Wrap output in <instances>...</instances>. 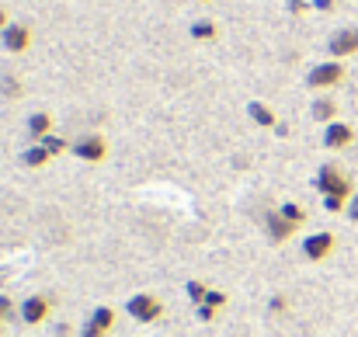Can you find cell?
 I'll return each instance as SVG.
<instances>
[{
  "mask_svg": "<svg viewBox=\"0 0 358 337\" xmlns=\"http://www.w3.org/2000/svg\"><path fill=\"white\" fill-rule=\"evenodd\" d=\"M125 313L136 324H160L164 320V299L153 296V292H136V296L125 299Z\"/></svg>",
  "mask_w": 358,
  "mask_h": 337,
  "instance_id": "7a4b0ae2",
  "label": "cell"
},
{
  "mask_svg": "<svg viewBox=\"0 0 358 337\" xmlns=\"http://www.w3.org/2000/svg\"><path fill=\"white\" fill-rule=\"evenodd\" d=\"M313 7H317V10H331V7H334V0H313Z\"/></svg>",
  "mask_w": 358,
  "mask_h": 337,
  "instance_id": "83f0119b",
  "label": "cell"
},
{
  "mask_svg": "<svg viewBox=\"0 0 358 337\" xmlns=\"http://www.w3.org/2000/svg\"><path fill=\"white\" fill-rule=\"evenodd\" d=\"M10 317H14V299L0 292V320H10Z\"/></svg>",
  "mask_w": 358,
  "mask_h": 337,
  "instance_id": "cb8c5ba5",
  "label": "cell"
},
{
  "mask_svg": "<svg viewBox=\"0 0 358 337\" xmlns=\"http://www.w3.org/2000/svg\"><path fill=\"white\" fill-rule=\"evenodd\" d=\"M313 188H317L324 199H331V195H338V199H355V185H352V178H348L338 164H320L317 174H313Z\"/></svg>",
  "mask_w": 358,
  "mask_h": 337,
  "instance_id": "6da1fadb",
  "label": "cell"
},
{
  "mask_svg": "<svg viewBox=\"0 0 358 337\" xmlns=\"http://www.w3.org/2000/svg\"><path fill=\"white\" fill-rule=\"evenodd\" d=\"M310 115H313V122L331 125V122H338V101H334V98H317V101L310 105Z\"/></svg>",
  "mask_w": 358,
  "mask_h": 337,
  "instance_id": "5bb4252c",
  "label": "cell"
},
{
  "mask_svg": "<svg viewBox=\"0 0 358 337\" xmlns=\"http://www.w3.org/2000/svg\"><path fill=\"white\" fill-rule=\"evenodd\" d=\"M0 331H3V320H0Z\"/></svg>",
  "mask_w": 358,
  "mask_h": 337,
  "instance_id": "4dcf8cb0",
  "label": "cell"
},
{
  "mask_svg": "<svg viewBox=\"0 0 358 337\" xmlns=\"http://www.w3.org/2000/svg\"><path fill=\"white\" fill-rule=\"evenodd\" d=\"M341 80H345V63H341V59L317 63V66L310 70V77H306V84H310L313 91H331V87H338Z\"/></svg>",
  "mask_w": 358,
  "mask_h": 337,
  "instance_id": "277c9868",
  "label": "cell"
},
{
  "mask_svg": "<svg viewBox=\"0 0 358 337\" xmlns=\"http://www.w3.org/2000/svg\"><path fill=\"white\" fill-rule=\"evenodd\" d=\"M115 331V310L112 306H94L80 327V337H108Z\"/></svg>",
  "mask_w": 358,
  "mask_h": 337,
  "instance_id": "52a82bcc",
  "label": "cell"
},
{
  "mask_svg": "<svg viewBox=\"0 0 358 337\" xmlns=\"http://www.w3.org/2000/svg\"><path fill=\"white\" fill-rule=\"evenodd\" d=\"M3 91H7V94H21V91H17V84H14V77H7V80H3Z\"/></svg>",
  "mask_w": 358,
  "mask_h": 337,
  "instance_id": "484cf974",
  "label": "cell"
},
{
  "mask_svg": "<svg viewBox=\"0 0 358 337\" xmlns=\"http://www.w3.org/2000/svg\"><path fill=\"white\" fill-rule=\"evenodd\" d=\"M348 220H352V223H358V195L348 202Z\"/></svg>",
  "mask_w": 358,
  "mask_h": 337,
  "instance_id": "d4e9b609",
  "label": "cell"
},
{
  "mask_svg": "<svg viewBox=\"0 0 358 337\" xmlns=\"http://www.w3.org/2000/svg\"><path fill=\"white\" fill-rule=\"evenodd\" d=\"M21 324H28V327H42L45 320H49V313H52V299L49 296H42V292H31L24 303H21Z\"/></svg>",
  "mask_w": 358,
  "mask_h": 337,
  "instance_id": "8992f818",
  "label": "cell"
},
{
  "mask_svg": "<svg viewBox=\"0 0 358 337\" xmlns=\"http://www.w3.org/2000/svg\"><path fill=\"white\" fill-rule=\"evenodd\" d=\"M289 10H292V14H303V10H306V3H303V0H292V3H289Z\"/></svg>",
  "mask_w": 358,
  "mask_h": 337,
  "instance_id": "4316f807",
  "label": "cell"
},
{
  "mask_svg": "<svg viewBox=\"0 0 358 337\" xmlns=\"http://www.w3.org/2000/svg\"><path fill=\"white\" fill-rule=\"evenodd\" d=\"M327 52H331L334 59H348V56H355L358 52V28H341V31H334L331 42H327Z\"/></svg>",
  "mask_w": 358,
  "mask_h": 337,
  "instance_id": "ba28073f",
  "label": "cell"
},
{
  "mask_svg": "<svg viewBox=\"0 0 358 337\" xmlns=\"http://www.w3.org/2000/svg\"><path fill=\"white\" fill-rule=\"evenodd\" d=\"M195 317H199L202 324H213V320L220 317V310H213V306H195Z\"/></svg>",
  "mask_w": 358,
  "mask_h": 337,
  "instance_id": "603a6c76",
  "label": "cell"
},
{
  "mask_svg": "<svg viewBox=\"0 0 358 337\" xmlns=\"http://www.w3.org/2000/svg\"><path fill=\"white\" fill-rule=\"evenodd\" d=\"M334 247H338V236L331 229H320V233H313V236L303 240V257L313 261V264H320V261H327L334 254Z\"/></svg>",
  "mask_w": 358,
  "mask_h": 337,
  "instance_id": "5b68a950",
  "label": "cell"
},
{
  "mask_svg": "<svg viewBox=\"0 0 358 337\" xmlns=\"http://www.w3.org/2000/svg\"><path fill=\"white\" fill-rule=\"evenodd\" d=\"M227 303H230V299H227V292L209 289V296H206V303H202V306H213V310H220V313H223V310H227Z\"/></svg>",
  "mask_w": 358,
  "mask_h": 337,
  "instance_id": "44dd1931",
  "label": "cell"
},
{
  "mask_svg": "<svg viewBox=\"0 0 358 337\" xmlns=\"http://www.w3.org/2000/svg\"><path fill=\"white\" fill-rule=\"evenodd\" d=\"M268 310H271V313H285V310H289V296L275 292V296L268 299Z\"/></svg>",
  "mask_w": 358,
  "mask_h": 337,
  "instance_id": "7402d4cb",
  "label": "cell"
},
{
  "mask_svg": "<svg viewBox=\"0 0 358 337\" xmlns=\"http://www.w3.org/2000/svg\"><path fill=\"white\" fill-rule=\"evenodd\" d=\"M247 115H250V122L261 125V129H275V125H278V115L271 112V105H264V101H250V105H247Z\"/></svg>",
  "mask_w": 358,
  "mask_h": 337,
  "instance_id": "7c38bea8",
  "label": "cell"
},
{
  "mask_svg": "<svg viewBox=\"0 0 358 337\" xmlns=\"http://www.w3.org/2000/svg\"><path fill=\"white\" fill-rule=\"evenodd\" d=\"M0 42H3V49H7V52H24V49L31 45V28H28V24L10 21V24L0 31Z\"/></svg>",
  "mask_w": 358,
  "mask_h": 337,
  "instance_id": "30bf717a",
  "label": "cell"
},
{
  "mask_svg": "<svg viewBox=\"0 0 358 337\" xmlns=\"http://www.w3.org/2000/svg\"><path fill=\"white\" fill-rule=\"evenodd\" d=\"M278 213H282V216H285L289 223L296 226V229H299V226L310 220V216H306V209H303L299 202H282V206H278Z\"/></svg>",
  "mask_w": 358,
  "mask_h": 337,
  "instance_id": "2e32d148",
  "label": "cell"
},
{
  "mask_svg": "<svg viewBox=\"0 0 358 337\" xmlns=\"http://www.w3.org/2000/svg\"><path fill=\"white\" fill-rule=\"evenodd\" d=\"M348 202H352V199H338V195H331V199H324V209H327L331 216H341V213H348Z\"/></svg>",
  "mask_w": 358,
  "mask_h": 337,
  "instance_id": "ffe728a7",
  "label": "cell"
},
{
  "mask_svg": "<svg viewBox=\"0 0 358 337\" xmlns=\"http://www.w3.org/2000/svg\"><path fill=\"white\" fill-rule=\"evenodd\" d=\"M7 24H10V21H7V10H3V7H0V31H3V28H7Z\"/></svg>",
  "mask_w": 358,
  "mask_h": 337,
  "instance_id": "f1b7e54d",
  "label": "cell"
},
{
  "mask_svg": "<svg viewBox=\"0 0 358 337\" xmlns=\"http://www.w3.org/2000/svg\"><path fill=\"white\" fill-rule=\"evenodd\" d=\"M216 35H220V28H216V21H209V17H202V21L192 24V38H199V42H213Z\"/></svg>",
  "mask_w": 358,
  "mask_h": 337,
  "instance_id": "e0dca14e",
  "label": "cell"
},
{
  "mask_svg": "<svg viewBox=\"0 0 358 337\" xmlns=\"http://www.w3.org/2000/svg\"><path fill=\"white\" fill-rule=\"evenodd\" d=\"M185 292H188L192 306H202V303H206V296H209V285H206V282H199V278H192V282L185 285Z\"/></svg>",
  "mask_w": 358,
  "mask_h": 337,
  "instance_id": "d6986e66",
  "label": "cell"
},
{
  "mask_svg": "<svg viewBox=\"0 0 358 337\" xmlns=\"http://www.w3.org/2000/svg\"><path fill=\"white\" fill-rule=\"evenodd\" d=\"M70 153H73L80 164H105V157H108V139H105V136H98V132L77 136Z\"/></svg>",
  "mask_w": 358,
  "mask_h": 337,
  "instance_id": "3957f363",
  "label": "cell"
},
{
  "mask_svg": "<svg viewBox=\"0 0 358 337\" xmlns=\"http://www.w3.org/2000/svg\"><path fill=\"white\" fill-rule=\"evenodd\" d=\"M355 143V129L348 125V122H331V125H324V146L327 150H348Z\"/></svg>",
  "mask_w": 358,
  "mask_h": 337,
  "instance_id": "9c48e42d",
  "label": "cell"
},
{
  "mask_svg": "<svg viewBox=\"0 0 358 337\" xmlns=\"http://www.w3.org/2000/svg\"><path fill=\"white\" fill-rule=\"evenodd\" d=\"M264 233H268V240H271V243H285V240L296 233V226L275 209V213H268V216H264Z\"/></svg>",
  "mask_w": 358,
  "mask_h": 337,
  "instance_id": "8fae6325",
  "label": "cell"
},
{
  "mask_svg": "<svg viewBox=\"0 0 358 337\" xmlns=\"http://www.w3.org/2000/svg\"><path fill=\"white\" fill-rule=\"evenodd\" d=\"M42 146H45L52 157H63V153H70V150H73V143H70L66 136H56V132H52V136H45V139H42Z\"/></svg>",
  "mask_w": 358,
  "mask_h": 337,
  "instance_id": "ac0fdd59",
  "label": "cell"
},
{
  "mask_svg": "<svg viewBox=\"0 0 358 337\" xmlns=\"http://www.w3.org/2000/svg\"><path fill=\"white\" fill-rule=\"evenodd\" d=\"M199 3H209V0H199Z\"/></svg>",
  "mask_w": 358,
  "mask_h": 337,
  "instance_id": "f546056e",
  "label": "cell"
},
{
  "mask_svg": "<svg viewBox=\"0 0 358 337\" xmlns=\"http://www.w3.org/2000/svg\"><path fill=\"white\" fill-rule=\"evenodd\" d=\"M49 160H52V153H49V150H45L42 143H35V146H28V150H24V157H21V164H24V167H31V171H38V167H45Z\"/></svg>",
  "mask_w": 358,
  "mask_h": 337,
  "instance_id": "9a60e30c",
  "label": "cell"
},
{
  "mask_svg": "<svg viewBox=\"0 0 358 337\" xmlns=\"http://www.w3.org/2000/svg\"><path fill=\"white\" fill-rule=\"evenodd\" d=\"M28 136H31L35 143H42L45 136H52V115H49V112L28 115Z\"/></svg>",
  "mask_w": 358,
  "mask_h": 337,
  "instance_id": "4fadbf2b",
  "label": "cell"
}]
</instances>
